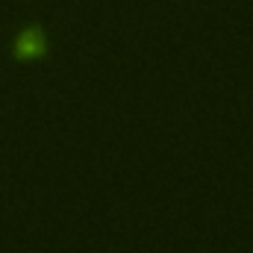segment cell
Returning <instances> with one entry per match:
<instances>
[{
  "mask_svg": "<svg viewBox=\"0 0 253 253\" xmlns=\"http://www.w3.org/2000/svg\"><path fill=\"white\" fill-rule=\"evenodd\" d=\"M47 50V42H44V33L42 27H27L18 39H15V59H42Z\"/></svg>",
  "mask_w": 253,
  "mask_h": 253,
  "instance_id": "cell-1",
  "label": "cell"
}]
</instances>
